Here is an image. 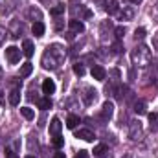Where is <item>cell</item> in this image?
<instances>
[{"mask_svg": "<svg viewBox=\"0 0 158 158\" xmlns=\"http://www.w3.org/2000/svg\"><path fill=\"white\" fill-rule=\"evenodd\" d=\"M20 114H22L26 119H33L35 118V112H33L30 107H20Z\"/></svg>", "mask_w": 158, "mask_h": 158, "instance_id": "7402d4cb", "label": "cell"}, {"mask_svg": "<svg viewBox=\"0 0 158 158\" xmlns=\"http://www.w3.org/2000/svg\"><path fill=\"white\" fill-rule=\"evenodd\" d=\"M63 11H64V6H63V4H59V6H55V7H52V9H50V13H52L53 17H57V15H61Z\"/></svg>", "mask_w": 158, "mask_h": 158, "instance_id": "484cf974", "label": "cell"}, {"mask_svg": "<svg viewBox=\"0 0 158 158\" xmlns=\"http://www.w3.org/2000/svg\"><path fill=\"white\" fill-rule=\"evenodd\" d=\"M134 37H136V39H143V37H145V30H143V28H138V30L134 31Z\"/></svg>", "mask_w": 158, "mask_h": 158, "instance_id": "f1b7e54d", "label": "cell"}, {"mask_svg": "<svg viewBox=\"0 0 158 158\" xmlns=\"http://www.w3.org/2000/svg\"><path fill=\"white\" fill-rule=\"evenodd\" d=\"M92 77L98 79V81H105V77H107V72H105V68H103V66H99V64L92 66Z\"/></svg>", "mask_w": 158, "mask_h": 158, "instance_id": "ba28073f", "label": "cell"}, {"mask_svg": "<svg viewBox=\"0 0 158 158\" xmlns=\"http://www.w3.org/2000/svg\"><path fill=\"white\" fill-rule=\"evenodd\" d=\"M129 2H131V4H136V6H138V4H140L142 0H129Z\"/></svg>", "mask_w": 158, "mask_h": 158, "instance_id": "e575fe53", "label": "cell"}, {"mask_svg": "<svg viewBox=\"0 0 158 158\" xmlns=\"http://www.w3.org/2000/svg\"><path fill=\"white\" fill-rule=\"evenodd\" d=\"M112 50H114V53H121V52H123V44H121V42L118 40V42L112 46Z\"/></svg>", "mask_w": 158, "mask_h": 158, "instance_id": "f546056e", "label": "cell"}, {"mask_svg": "<svg viewBox=\"0 0 158 158\" xmlns=\"http://www.w3.org/2000/svg\"><path fill=\"white\" fill-rule=\"evenodd\" d=\"M63 57H64V50H59V46H52V50L48 48V52L42 57V66L46 70H55L63 63Z\"/></svg>", "mask_w": 158, "mask_h": 158, "instance_id": "6da1fadb", "label": "cell"}, {"mask_svg": "<svg viewBox=\"0 0 158 158\" xmlns=\"http://www.w3.org/2000/svg\"><path fill=\"white\" fill-rule=\"evenodd\" d=\"M20 50L17 48V46H9V48H6V59L11 63V64H17L19 61H20Z\"/></svg>", "mask_w": 158, "mask_h": 158, "instance_id": "3957f363", "label": "cell"}, {"mask_svg": "<svg viewBox=\"0 0 158 158\" xmlns=\"http://www.w3.org/2000/svg\"><path fill=\"white\" fill-rule=\"evenodd\" d=\"M39 107L42 109V110H48V109H52V99L50 98H42L39 101Z\"/></svg>", "mask_w": 158, "mask_h": 158, "instance_id": "603a6c76", "label": "cell"}, {"mask_svg": "<svg viewBox=\"0 0 158 158\" xmlns=\"http://www.w3.org/2000/svg\"><path fill=\"white\" fill-rule=\"evenodd\" d=\"M6 156H7V158H17V156H15V153H13L11 149H6Z\"/></svg>", "mask_w": 158, "mask_h": 158, "instance_id": "d6a6232c", "label": "cell"}, {"mask_svg": "<svg viewBox=\"0 0 158 158\" xmlns=\"http://www.w3.org/2000/svg\"><path fill=\"white\" fill-rule=\"evenodd\" d=\"M77 123H79V116H76V114H70L68 119H66V127H68V129H76Z\"/></svg>", "mask_w": 158, "mask_h": 158, "instance_id": "44dd1931", "label": "cell"}, {"mask_svg": "<svg viewBox=\"0 0 158 158\" xmlns=\"http://www.w3.org/2000/svg\"><path fill=\"white\" fill-rule=\"evenodd\" d=\"M132 17H134V9H132V7H123V11H121V20H132Z\"/></svg>", "mask_w": 158, "mask_h": 158, "instance_id": "d6986e66", "label": "cell"}, {"mask_svg": "<svg viewBox=\"0 0 158 158\" xmlns=\"http://www.w3.org/2000/svg\"><path fill=\"white\" fill-rule=\"evenodd\" d=\"M61 129H63V123H61L59 118H53L50 121V134H52V136H59Z\"/></svg>", "mask_w": 158, "mask_h": 158, "instance_id": "8992f818", "label": "cell"}, {"mask_svg": "<svg viewBox=\"0 0 158 158\" xmlns=\"http://www.w3.org/2000/svg\"><path fill=\"white\" fill-rule=\"evenodd\" d=\"M19 103H20V92H19V90H11V92H9V105L17 107Z\"/></svg>", "mask_w": 158, "mask_h": 158, "instance_id": "9a60e30c", "label": "cell"}, {"mask_svg": "<svg viewBox=\"0 0 158 158\" xmlns=\"http://www.w3.org/2000/svg\"><path fill=\"white\" fill-rule=\"evenodd\" d=\"M77 138H81V140H85V142H94V132L90 131V129H79L77 134H76Z\"/></svg>", "mask_w": 158, "mask_h": 158, "instance_id": "9c48e42d", "label": "cell"}, {"mask_svg": "<svg viewBox=\"0 0 158 158\" xmlns=\"http://www.w3.org/2000/svg\"><path fill=\"white\" fill-rule=\"evenodd\" d=\"M74 158H88V151H79Z\"/></svg>", "mask_w": 158, "mask_h": 158, "instance_id": "1f68e13d", "label": "cell"}, {"mask_svg": "<svg viewBox=\"0 0 158 158\" xmlns=\"http://www.w3.org/2000/svg\"><path fill=\"white\" fill-rule=\"evenodd\" d=\"M105 9H107V13H109V15H114V13H118V9H119L118 0H109Z\"/></svg>", "mask_w": 158, "mask_h": 158, "instance_id": "5bb4252c", "label": "cell"}, {"mask_svg": "<svg viewBox=\"0 0 158 158\" xmlns=\"http://www.w3.org/2000/svg\"><path fill=\"white\" fill-rule=\"evenodd\" d=\"M125 158H131V156H125Z\"/></svg>", "mask_w": 158, "mask_h": 158, "instance_id": "8d00e7d4", "label": "cell"}, {"mask_svg": "<svg viewBox=\"0 0 158 158\" xmlns=\"http://www.w3.org/2000/svg\"><path fill=\"white\" fill-rule=\"evenodd\" d=\"M26 158H35V156H31V155H30V156H26Z\"/></svg>", "mask_w": 158, "mask_h": 158, "instance_id": "d590c367", "label": "cell"}, {"mask_svg": "<svg viewBox=\"0 0 158 158\" xmlns=\"http://www.w3.org/2000/svg\"><path fill=\"white\" fill-rule=\"evenodd\" d=\"M96 96H98V92H96L94 88L86 86V88H85V96H83V99H85L86 105H92V103L96 101Z\"/></svg>", "mask_w": 158, "mask_h": 158, "instance_id": "52a82bcc", "label": "cell"}, {"mask_svg": "<svg viewBox=\"0 0 158 158\" xmlns=\"http://www.w3.org/2000/svg\"><path fill=\"white\" fill-rule=\"evenodd\" d=\"M68 26H70V30H72L74 33H83V31H85V24H83L81 20H77V19H72V20L68 22Z\"/></svg>", "mask_w": 158, "mask_h": 158, "instance_id": "30bf717a", "label": "cell"}, {"mask_svg": "<svg viewBox=\"0 0 158 158\" xmlns=\"http://www.w3.org/2000/svg\"><path fill=\"white\" fill-rule=\"evenodd\" d=\"M74 72H76L77 76H85V66H83L81 63H76V64H74Z\"/></svg>", "mask_w": 158, "mask_h": 158, "instance_id": "4316f807", "label": "cell"}, {"mask_svg": "<svg viewBox=\"0 0 158 158\" xmlns=\"http://www.w3.org/2000/svg\"><path fill=\"white\" fill-rule=\"evenodd\" d=\"M134 112H136V114H145V112H147V105H145V101H142V99L136 101V103H134Z\"/></svg>", "mask_w": 158, "mask_h": 158, "instance_id": "e0dca14e", "label": "cell"}, {"mask_svg": "<svg viewBox=\"0 0 158 158\" xmlns=\"http://www.w3.org/2000/svg\"><path fill=\"white\" fill-rule=\"evenodd\" d=\"M44 24L42 22H33V26H31V31H33V35L35 37H42L44 35Z\"/></svg>", "mask_w": 158, "mask_h": 158, "instance_id": "4fadbf2b", "label": "cell"}, {"mask_svg": "<svg viewBox=\"0 0 158 158\" xmlns=\"http://www.w3.org/2000/svg\"><path fill=\"white\" fill-rule=\"evenodd\" d=\"M112 114H114V105H112L110 101H105L103 107H101V118L103 119H110L112 118Z\"/></svg>", "mask_w": 158, "mask_h": 158, "instance_id": "5b68a950", "label": "cell"}, {"mask_svg": "<svg viewBox=\"0 0 158 158\" xmlns=\"http://www.w3.org/2000/svg\"><path fill=\"white\" fill-rule=\"evenodd\" d=\"M42 92H44L46 96L53 94V92H55V83H53L52 79H44V81H42Z\"/></svg>", "mask_w": 158, "mask_h": 158, "instance_id": "8fae6325", "label": "cell"}, {"mask_svg": "<svg viewBox=\"0 0 158 158\" xmlns=\"http://www.w3.org/2000/svg\"><path fill=\"white\" fill-rule=\"evenodd\" d=\"M107 151H109V149H107V145H105V143H99V145H96V147H94V155H96V156H105V155H107Z\"/></svg>", "mask_w": 158, "mask_h": 158, "instance_id": "ffe728a7", "label": "cell"}, {"mask_svg": "<svg viewBox=\"0 0 158 158\" xmlns=\"http://www.w3.org/2000/svg\"><path fill=\"white\" fill-rule=\"evenodd\" d=\"M31 72H33V64H31V63H24V64L20 66V77H28Z\"/></svg>", "mask_w": 158, "mask_h": 158, "instance_id": "2e32d148", "label": "cell"}, {"mask_svg": "<svg viewBox=\"0 0 158 158\" xmlns=\"http://www.w3.org/2000/svg\"><path fill=\"white\" fill-rule=\"evenodd\" d=\"M131 57H132V63H134V64L145 66V64L151 61V50H149L145 44H140V46H136V48L132 50Z\"/></svg>", "mask_w": 158, "mask_h": 158, "instance_id": "7a4b0ae2", "label": "cell"}, {"mask_svg": "<svg viewBox=\"0 0 158 158\" xmlns=\"http://www.w3.org/2000/svg\"><path fill=\"white\" fill-rule=\"evenodd\" d=\"M28 15H30V19H33L35 22H40V20H42V13H40V9H37V7H31V9L28 11Z\"/></svg>", "mask_w": 158, "mask_h": 158, "instance_id": "ac0fdd59", "label": "cell"}, {"mask_svg": "<svg viewBox=\"0 0 158 158\" xmlns=\"http://www.w3.org/2000/svg\"><path fill=\"white\" fill-rule=\"evenodd\" d=\"M129 138H131V140H140V138H142V125H140V121H131Z\"/></svg>", "mask_w": 158, "mask_h": 158, "instance_id": "277c9868", "label": "cell"}, {"mask_svg": "<svg viewBox=\"0 0 158 158\" xmlns=\"http://www.w3.org/2000/svg\"><path fill=\"white\" fill-rule=\"evenodd\" d=\"M149 121H151V129H153V131H156V129H158V114H156V112H153V114L149 116Z\"/></svg>", "mask_w": 158, "mask_h": 158, "instance_id": "d4e9b609", "label": "cell"}, {"mask_svg": "<svg viewBox=\"0 0 158 158\" xmlns=\"http://www.w3.org/2000/svg\"><path fill=\"white\" fill-rule=\"evenodd\" d=\"M52 143H53L55 149H61V147L64 145V138H61V136H53V142H52Z\"/></svg>", "mask_w": 158, "mask_h": 158, "instance_id": "cb8c5ba5", "label": "cell"}, {"mask_svg": "<svg viewBox=\"0 0 158 158\" xmlns=\"http://www.w3.org/2000/svg\"><path fill=\"white\" fill-rule=\"evenodd\" d=\"M33 52H35L33 42H31V40H24V42H22V53H24L26 57H31V55H33Z\"/></svg>", "mask_w": 158, "mask_h": 158, "instance_id": "7c38bea8", "label": "cell"}, {"mask_svg": "<svg viewBox=\"0 0 158 158\" xmlns=\"http://www.w3.org/2000/svg\"><path fill=\"white\" fill-rule=\"evenodd\" d=\"M53 158H66V156H64V153H55V156Z\"/></svg>", "mask_w": 158, "mask_h": 158, "instance_id": "836d02e7", "label": "cell"}, {"mask_svg": "<svg viewBox=\"0 0 158 158\" xmlns=\"http://www.w3.org/2000/svg\"><path fill=\"white\" fill-rule=\"evenodd\" d=\"M6 37H7V30H6L4 26H0V46L4 44V40H6Z\"/></svg>", "mask_w": 158, "mask_h": 158, "instance_id": "83f0119b", "label": "cell"}, {"mask_svg": "<svg viewBox=\"0 0 158 158\" xmlns=\"http://www.w3.org/2000/svg\"><path fill=\"white\" fill-rule=\"evenodd\" d=\"M123 35H125V28H121V26H118V28H116V37H118V39H121Z\"/></svg>", "mask_w": 158, "mask_h": 158, "instance_id": "4dcf8cb0", "label": "cell"}]
</instances>
